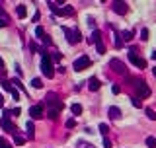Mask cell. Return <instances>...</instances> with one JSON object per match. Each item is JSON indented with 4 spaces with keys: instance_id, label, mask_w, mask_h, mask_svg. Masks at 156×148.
<instances>
[{
    "instance_id": "4dcf8cb0",
    "label": "cell",
    "mask_w": 156,
    "mask_h": 148,
    "mask_svg": "<svg viewBox=\"0 0 156 148\" xmlns=\"http://www.w3.org/2000/svg\"><path fill=\"white\" fill-rule=\"evenodd\" d=\"M10 82H12V84L16 86V88H20V90H26V88H23V84H22V82H20V78H14V80H10Z\"/></svg>"
},
{
    "instance_id": "83f0119b",
    "label": "cell",
    "mask_w": 156,
    "mask_h": 148,
    "mask_svg": "<svg viewBox=\"0 0 156 148\" xmlns=\"http://www.w3.org/2000/svg\"><path fill=\"white\" fill-rule=\"evenodd\" d=\"M14 142H16L18 146H22L23 142H26V138H23V137H20V134H14Z\"/></svg>"
},
{
    "instance_id": "7a4b0ae2",
    "label": "cell",
    "mask_w": 156,
    "mask_h": 148,
    "mask_svg": "<svg viewBox=\"0 0 156 148\" xmlns=\"http://www.w3.org/2000/svg\"><path fill=\"white\" fill-rule=\"evenodd\" d=\"M10 111H4V115H2V119H0V127H2V129L4 131H6V133H10V134H20V131L18 129H16V127L14 125H12V123H10Z\"/></svg>"
},
{
    "instance_id": "484cf974",
    "label": "cell",
    "mask_w": 156,
    "mask_h": 148,
    "mask_svg": "<svg viewBox=\"0 0 156 148\" xmlns=\"http://www.w3.org/2000/svg\"><path fill=\"white\" fill-rule=\"evenodd\" d=\"M146 146H148V148H156V138L154 137H146Z\"/></svg>"
},
{
    "instance_id": "44dd1931",
    "label": "cell",
    "mask_w": 156,
    "mask_h": 148,
    "mask_svg": "<svg viewBox=\"0 0 156 148\" xmlns=\"http://www.w3.org/2000/svg\"><path fill=\"white\" fill-rule=\"evenodd\" d=\"M8 23H10V20H8V16L2 12V14H0V27H6Z\"/></svg>"
},
{
    "instance_id": "74e56055",
    "label": "cell",
    "mask_w": 156,
    "mask_h": 148,
    "mask_svg": "<svg viewBox=\"0 0 156 148\" xmlns=\"http://www.w3.org/2000/svg\"><path fill=\"white\" fill-rule=\"evenodd\" d=\"M86 22H88V26H90V27H94V29H96V20H94V18H88Z\"/></svg>"
},
{
    "instance_id": "9a60e30c",
    "label": "cell",
    "mask_w": 156,
    "mask_h": 148,
    "mask_svg": "<svg viewBox=\"0 0 156 148\" xmlns=\"http://www.w3.org/2000/svg\"><path fill=\"white\" fill-rule=\"evenodd\" d=\"M16 14H18V18H26L27 6H26V4H18V8H16Z\"/></svg>"
},
{
    "instance_id": "ffe728a7",
    "label": "cell",
    "mask_w": 156,
    "mask_h": 148,
    "mask_svg": "<svg viewBox=\"0 0 156 148\" xmlns=\"http://www.w3.org/2000/svg\"><path fill=\"white\" fill-rule=\"evenodd\" d=\"M96 49H98V53H100V55H104L105 53V43H104V39H100L96 43Z\"/></svg>"
},
{
    "instance_id": "ba28073f",
    "label": "cell",
    "mask_w": 156,
    "mask_h": 148,
    "mask_svg": "<svg viewBox=\"0 0 156 148\" xmlns=\"http://www.w3.org/2000/svg\"><path fill=\"white\" fill-rule=\"evenodd\" d=\"M30 115H31V119H41V117H45V105H43V103L31 105V107H30Z\"/></svg>"
},
{
    "instance_id": "ac0fdd59",
    "label": "cell",
    "mask_w": 156,
    "mask_h": 148,
    "mask_svg": "<svg viewBox=\"0 0 156 148\" xmlns=\"http://www.w3.org/2000/svg\"><path fill=\"white\" fill-rule=\"evenodd\" d=\"M119 35H121V41H123V43H125V41H131V39L135 37V33H133V31H121Z\"/></svg>"
},
{
    "instance_id": "d4e9b609",
    "label": "cell",
    "mask_w": 156,
    "mask_h": 148,
    "mask_svg": "<svg viewBox=\"0 0 156 148\" xmlns=\"http://www.w3.org/2000/svg\"><path fill=\"white\" fill-rule=\"evenodd\" d=\"M146 117H148L150 121H156V111L150 109V107H146Z\"/></svg>"
},
{
    "instance_id": "7402d4cb",
    "label": "cell",
    "mask_w": 156,
    "mask_h": 148,
    "mask_svg": "<svg viewBox=\"0 0 156 148\" xmlns=\"http://www.w3.org/2000/svg\"><path fill=\"white\" fill-rule=\"evenodd\" d=\"M12 88H14V86H12L10 80H2V90L4 92H12Z\"/></svg>"
},
{
    "instance_id": "f6af8a7d",
    "label": "cell",
    "mask_w": 156,
    "mask_h": 148,
    "mask_svg": "<svg viewBox=\"0 0 156 148\" xmlns=\"http://www.w3.org/2000/svg\"><path fill=\"white\" fill-rule=\"evenodd\" d=\"M0 70H6V68H4V60L0 59Z\"/></svg>"
},
{
    "instance_id": "60d3db41",
    "label": "cell",
    "mask_w": 156,
    "mask_h": 148,
    "mask_svg": "<svg viewBox=\"0 0 156 148\" xmlns=\"http://www.w3.org/2000/svg\"><path fill=\"white\" fill-rule=\"evenodd\" d=\"M43 43H45V45H51V43H53V41H51V37H49V35H45V37H43Z\"/></svg>"
},
{
    "instance_id": "8d00e7d4",
    "label": "cell",
    "mask_w": 156,
    "mask_h": 148,
    "mask_svg": "<svg viewBox=\"0 0 156 148\" xmlns=\"http://www.w3.org/2000/svg\"><path fill=\"white\" fill-rule=\"evenodd\" d=\"M137 66H139V68H146V60H145V59H139Z\"/></svg>"
},
{
    "instance_id": "7c38bea8",
    "label": "cell",
    "mask_w": 156,
    "mask_h": 148,
    "mask_svg": "<svg viewBox=\"0 0 156 148\" xmlns=\"http://www.w3.org/2000/svg\"><path fill=\"white\" fill-rule=\"evenodd\" d=\"M88 88L92 90V92H98V90L101 88V82L98 80V78H90V80H88Z\"/></svg>"
},
{
    "instance_id": "d6a6232c",
    "label": "cell",
    "mask_w": 156,
    "mask_h": 148,
    "mask_svg": "<svg viewBox=\"0 0 156 148\" xmlns=\"http://www.w3.org/2000/svg\"><path fill=\"white\" fill-rule=\"evenodd\" d=\"M101 142H104V148H111V140L108 137H101Z\"/></svg>"
},
{
    "instance_id": "e0dca14e",
    "label": "cell",
    "mask_w": 156,
    "mask_h": 148,
    "mask_svg": "<svg viewBox=\"0 0 156 148\" xmlns=\"http://www.w3.org/2000/svg\"><path fill=\"white\" fill-rule=\"evenodd\" d=\"M26 129H27V138H30V140H33V137H35V133H33V123L31 121H27V125H26Z\"/></svg>"
},
{
    "instance_id": "f546056e",
    "label": "cell",
    "mask_w": 156,
    "mask_h": 148,
    "mask_svg": "<svg viewBox=\"0 0 156 148\" xmlns=\"http://www.w3.org/2000/svg\"><path fill=\"white\" fill-rule=\"evenodd\" d=\"M131 103H133L135 105V107H142V103H141V97H131Z\"/></svg>"
},
{
    "instance_id": "8992f818",
    "label": "cell",
    "mask_w": 156,
    "mask_h": 148,
    "mask_svg": "<svg viewBox=\"0 0 156 148\" xmlns=\"http://www.w3.org/2000/svg\"><path fill=\"white\" fill-rule=\"evenodd\" d=\"M45 103L49 105V107H55V109H63V101H59V97H57L55 92H49L47 97H45Z\"/></svg>"
},
{
    "instance_id": "30bf717a",
    "label": "cell",
    "mask_w": 156,
    "mask_h": 148,
    "mask_svg": "<svg viewBox=\"0 0 156 148\" xmlns=\"http://www.w3.org/2000/svg\"><path fill=\"white\" fill-rule=\"evenodd\" d=\"M127 57H129V60H131L133 64H137L139 59H141V57H139V49H137V47H131L129 53H127Z\"/></svg>"
},
{
    "instance_id": "52a82bcc",
    "label": "cell",
    "mask_w": 156,
    "mask_h": 148,
    "mask_svg": "<svg viewBox=\"0 0 156 148\" xmlns=\"http://www.w3.org/2000/svg\"><path fill=\"white\" fill-rule=\"evenodd\" d=\"M109 66H111V70H113V72L127 76V68H125V63H123V60H119V59H111V60H109Z\"/></svg>"
},
{
    "instance_id": "277c9868",
    "label": "cell",
    "mask_w": 156,
    "mask_h": 148,
    "mask_svg": "<svg viewBox=\"0 0 156 148\" xmlns=\"http://www.w3.org/2000/svg\"><path fill=\"white\" fill-rule=\"evenodd\" d=\"M90 64H92V60H90V57L88 55H82V57H78V59L72 63V70H76V72H82L84 68H88Z\"/></svg>"
},
{
    "instance_id": "1f68e13d",
    "label": "cell",
    "mask_w": 156,
    "mask_h": 148,
    "mask_svg": "<svg viewBox=\"0 0 156 148\" xmlns=\"http://www.w3.org/2000/svg\"><path fill=\"white\" fill-rule=\"evenodd\" d=\"M141 39H142V41L148 39V29H146V27H142V29H141Z\"/></svg>"
},
{
    "instance_id": "c3c4849f",
    "label": "cell",
    "mask_w": 156,
    "mask_h": 148,
    "mask_svg": "<svg viewBox=\"0 0 156 148\" xmlns=\"http://www.w3.org/2000/svg\"><path fill=\"white\" fill-rule=\"evenodd\" d=\"M152 59H154V60H156V51H152Z\"/></svg>"
},
{
    "instance_id": "4316f807",
    "label": "cell",
    "mask_w": 156,
    "mask_h": 148,
    "mask_svg": "<svg viewBox=\"0 0 156 148\" xmlns=\"http://www.w3.org/2000/svg\"><path fill=\"white\" fill-rule=\"evenodd\" d=\"M35 35H37L39 39H43V37H45V29L41 26H37V27H35Z\"/></svg>"
},
{
    "instance_id": "6da1fadb",
    "label": "cell",
    "mask_w": 156,
    "mask_h": 148,
    "mask_svg": "<svg viewBox=\"0 0 156 148\" xmlns=\"http://www.w3.org/2000/svg\"><path fill=\"white\" fill-rule=\"evenodd\" d=\"M41 70H43V74L47 78H53L55 76V70H53V60H51V57L47 55V53H43L41 55Z\"/></svg>"
},
{
    "instance_id": "816d5d0a",
    "label": "cell",
    "mask_w": 156,
    "mask_h": 148,
    "mask_svg": "<svg viewBox=\"0 0 156 148\" xmlns=\"http://www.w3.org/2000/svg\"><path fill=\"white\" fill-rule=\"evenodd\" d=\"M0 14H2V8H0Z\"/></svg>"
},
{
    "instance_id": "cb8c5ba5",
    "label": "cell",
    "mask_w": 156,
    "mask_h": 148,
    "mask_svg": "<svg viewBox=\"0 0 156 148\" xmlns=\"http://www.w3.org/2000/svg\"><path fill=\"white\" fill-rule=\"evenodd\" d=\"M70 111H72L74 115H80V113H82V105H80V103H72Z\"/></svg>"
},
{
    "instance_id": "d6986e66",
    "label": "cell",
    "mask_w": 156,
    "mask_h": 148,
    "mask_svg": "<svg viewBox=\"0 0 156 148\" xmlns=\"http://www.w3.org/2000/svg\"><path fill=\"white\" fill-rule=\"evenodd\" d=\"M30 49H31V51H33V53H41V55H43V53H45V49H41L39 45L35 43V41H31V43H30Z\"/></svg>"
},
{
    "instance_id": "603a6c76",
    "label": "cell",
    "mask_w": 156,
    "mask_h": 148,
    "mask_svg": "<svg viewBox=\"0 0 156 148\" xmlns=\"http://www.w3.org/2000/svg\"><path fill=\"white\" fill-rule=\"evenodd\" d=\"M100 133H101V137H108V133H109V127L105 125V123H100Z\"/></svg>"
},
{
    "instance_id": "7dc6e473",
    "label": "cell",
    "mask_w": 156,
    "mask_h": 148,
    "mask_svg": "<svg viewBox=\"0 0 156 148\" xmlns=\"http://www.w3.org/2000/svg\"><path fill=\"white\" fill-rule=\"evenodd\" d=\"M0 107H4V97L0 96Z\"/></svg>"
},
{
    "instance_id": "ee69618b",
    "label": "cell",
    "mask_w": 156,
    "mask_h": 148,
    "mask_svg": "<svg viewBox=\"0 0 156 148\" xmlns=\"http://www.w3.org/2000/svg\"><path fill=\"white\" fill-rule=\"evenodd\" d=\"M6 146V140H4V138H0V148H4Z\"/></svg>"
},
{
    "instance_id": "9c48e42d",
    "label": "cell",
    "mask_w": 156,
    "mask_h": 148,
    "mask_svg": "<svg viewBox=\"0 0 156 148\" xmlns=\"http://www.w3.org/2000/svg\"><path fill=\"white\" fill-rule=\"evenodd\" d=\"M113 12H115V14H127V10H129V6H127V2H113Z\"/></svg>"
},
{
    "instance_id": "b9f144b4",
    "label": "cell",
    "mask_w": 156,
    "mask_h": 148,
    "mask_svg": "<svg viewBox=\"0 0 156 148\" xmlns=\"http://www.w3.org/2000/svg\"><path fill=\"white\" fill-rule=\"evenodd\" d=\"M51 59H53V60H61V53H59V51H57V53H53V57H51Z\"/></svg>"
},
{
    "instance_id": "f35d334b",
    "label": "cell",
    "mask_w": 156,
    "mask_h": 148,
    "mask_svg": "<svg viewBox=\"0 0 156 148\" xmlns=\"http://www.w3.org/2000/svg\"><path fill=\"white\" fill-rule=\"evenodd\" d=\"M10 113H12V115H14V117H18V115H20V113H22V111H20V107H14V109H12V111H10Z\"/></svg>"
},
{
    "instance_id": "681fc988",
    "label": "cell",
    "mask_w": 156,
    "mask_h": 148,
    "mask_svg": "<svg viewBox=\"0 0 156 148\" xmlns=\"http://www.w3.org/2000/svg\"><path fill=\"white\" fill-rule=\"evenodd\" d=\"M152 74H154V78H156V66H154V68H152Z\"/></svg>"
},
{
    "instance_id": "3957f363",
    "label": "cell",
    "mask_w": 156,
    "mask_h": 148,
    "mask_svg": "<svg viewBox=\"0 0 156 148\" xmlns=\"http://www.w3.org/2000/svg\"><path fill=\"white\" fill-rule=\"evenodd\" d=\"M127 80H131V78L127 76ZM131 82H133L135 90H137V94H139L137 97H148L150 96V88L145 84V80H131Z\"/></svg>"
},
{
    "instance_id": "5bb4252c",
    "label": "cell",
    "mask_w": 156,
    "mask_h": 148,
    "mask_svg": "<svg viewBox=\"0 0 156 148\" xmlns=\"http://www.w3.org/2000/svg\"><path fill=\"white\" fill-rule=\"evenodd\" d=\"M100 39H101V31H100V29H94L92 35L88 37V45H90V43H98Z\"/></svg>"
},
{
    "instance_id": "2e32d148",
    "label": "cell",
    "mask_w": 156,
    "mask_h": 148,
    "mask_svg": "<svg viewBox=\"0 0 156 148\" xmlns=\"http://www.w3.org/2000/svg\"><path fill=\"white\" fill-rule=\"evenodd\" d=\"M59 113H61L59 109H55V107H49V111H47V117L51 119V121H57V119H59Z\"/></svg>"
},
{
    "instance_id": "d590c367",
    "label": "cell",
    "mask_w": 156,
    "mask_h": 148,
    "mask_svg": "<svg viewBox=\"0 0 156 148\" xmlns=\"http://www.w3.org/2000/svg\"><path fill=\"white\" fill-rule=\"evenodd\" d=\"M10 94H12V97H14L16 101L20 100V94H18V90H16V88H12V92H10Z\"/></svg>"
},
{
    "instance_id": "5b68a950",
    "label": "cell",
    "mask_w": 156,
    "mask_h": 148,
    "mask_svg": "<svg viewBox=\"0 0 156 148\" xmlns=\"http://www.w3.org/2000/svg\"><path fill=\"white\" fill-rule=\"evenodd\" d=\"M63 31H64V35H67V41L70 45H78L82 41V35H80V31L78 29H70V27H63Z\"/></svg>"
},
{
    "instance_id": "4fadbf2b",
    "label": "cell",
    "mask_w": 156,
    "mask_h": 148,
    "mask_svg": "<svg viewBox=\"0 0 156 148\" xmlns=\"http://www.w3.org/2000/svg\"><path fill=\"white\" fill-rule=\"evenodd\" d=\"M108 115H109V119H119L121 117V109H119L117 105H111V107L108 109Z\"/></svg>"
},
{
    "instance_id": "7bdbcfd3",
    "label": "cell",
    "mask_w": 156,
    "mask_h": 148,
    "mask_svg": "<svg viewBox=\"0 0 156 148\" xmlns=\"http://www.w3.org/2000/svg\"><path fill=\"white\" fill-rule=\"evenodd\" d=\"M14 68H16V72H18V76H22V68H20V64H16Z\"/></svg>"
},
{
    "instance_id": "f907efd6",
    "label": "cell",
    "mask_w": 156,
    "mask_h": 148,
    "mask_svg": "<svg viewBox=\"0 0 156 148\" xmlns=\"http://www.w3.org/2000/svg\"><path fill=\"white\" fill-rule=\"evenodd\" d=\"M4 148H12V146H10V144H6V146H4Z\"/></svg>"
},
{
    "instance_id": "bcb514c9",
    "label": "cell",
    "mask_w": 156,
    "mask_h": 148,
    "mask_svg": "<svg viewBox=\"0 0 156 148\" xmlns=\"http://www.w3.org/2000/svg\"><path fill=\"white\" fill-rule=\"evenodd\" d=\"M4 76H6V70H0V78L4 80Z\"/></svg>"
},
{
    "instance_id": "ab89813d",
    "label": "cell",
    "mask_w": 156,
    "mask_h": 148,
    "mask_svg": "<svg viewBox=\"0 0 156 148\" xmlns=\"http://www.w3.org/2000/svg\"><path fill=\"white\" fill-rule=\"evenodd\" d=\"M111 92H113V94H119V92H121V88H119L117 84H113V86H111Z\"/></svg>"
},
{
    "instance_id": "836d02e7",
    "label": "cell",
    "mask_w": 156,
    "mask_h": 148,
    "mask_svg": "<svg viewBox=\"0 0 156 148\" xmlns=\"http://www.w3.org/2000/svg\"><path fill=\"white\" fill-rule=\"evenodd\" d=\"M74 127H76V121H74V119H68V121H67V129H74Z\"/></svg>"
},
{
    "instance_id": "8fae6325",
    "label": "cell",
    "mask_w": 156,
    "mask_h": 148,
    "mask_svg": "<svg viewBox=\"0 0 156 148\" xmlns=\"http://www.w3.org/2000/svg\"><path fill=\"white\" fill-rule=\"evenodd\" d=\"M72 14H74L72 6H64V8H59V12H57V16H64V18H70Z\"/></svg>"
},
{
    "instance_id": "e575fe53",
    "label": "cell",
    "mask_w": 156,
    "mask_h": 148,
    "mask_svg": "<svg viewBox=\"0 0 156 148\" xmlns=\"http://www.w3.org/2000/svg\"><path fill=\"white\" fill-rule=\"evenodd\" d=\"M76 148H94V144H86L84 140H80V142H78V146H76Z\"/></svg>"
},
{
    "instance_id": "f1b7e54d",
    "label": "cell",
    "mask_w": 156,
    "mask_h": 148,
    "mask_svg": "<svg viewBox=\"0 0 156 148\" xmlns=\"http://www.w3.org/2000/svg\"><path fill=\"white\" fill-rule=\"evenodd\" d=\"M31 86H33V88H35V90H39V88H41V86H43V82H41V80H39V78H33V80H31Z\"/></svg>"
}]
</instances>
